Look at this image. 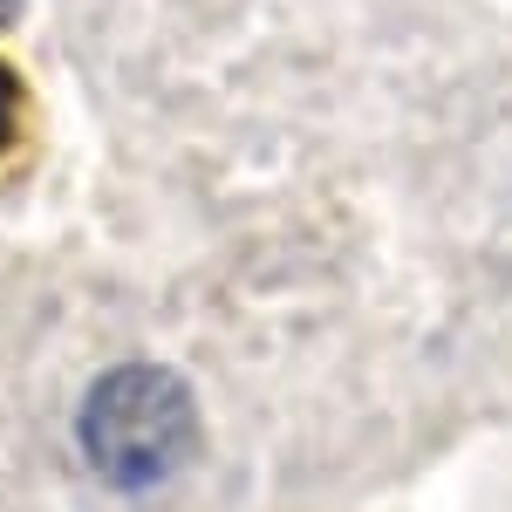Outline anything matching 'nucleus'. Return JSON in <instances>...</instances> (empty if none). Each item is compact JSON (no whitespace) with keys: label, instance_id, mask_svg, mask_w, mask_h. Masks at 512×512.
<instances>
[{"label":"nucleus","instance_id":"nucleus-1","mask_svg":"<svg viewBox=\"0 0 512 512\" xmlns=\"http://www.w3.org/2000/svg\"><path fill=\"white\" fill-rule=\"evenodd\" d=\"M82 451L89 465L123 485V492H144L171 478L192 458V390L158 369V362H137V369H110L89 403H82Z\"/></svg>","mask_w":512,"mask_h":512},{"label":"nucleus","instance_id":"nucleus-2","mask_svg":"<svg viewBox=\"0 0 512 512\" xmlns=\"http://www.w3.org/2000/svg\"><path fill=\"white\" fill-rule=\"evenodd\" d=\"M14 117H21V82L0 62V151H7V137H14Z\"/></svg>","mask_w":512,"mask_h":512},{"label":"nucleus","instance_id":"nucleus-3","mask_svg":"<svg viewBox=\"0 0 512 512\" xmlns=\"http://www.w3.org/2000/svg\"><path fill=\"white\" fill-rule=\"evenodd\" d=\"M7 14H14V0H0V21H7Z\"/></svg>","mask_w":512,"mask_h":512}]
</instances>
